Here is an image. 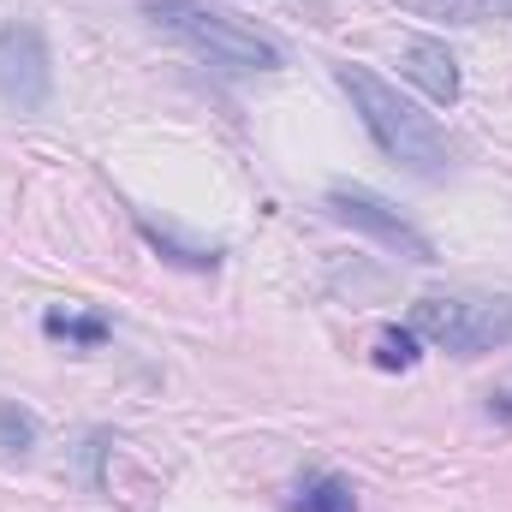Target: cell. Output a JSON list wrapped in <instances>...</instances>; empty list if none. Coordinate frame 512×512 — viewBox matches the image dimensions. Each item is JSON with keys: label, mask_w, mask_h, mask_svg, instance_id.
<instances>
[{"label": "cell", "mask_w": 512, "mask_h": 512, "mask_svg": "<svg viewBox=\"0 0 512 512\" xmlns=\"http://www.w3.org/2000/svg\"><path fill=\"white\" fill-rule=\"evenodd\" d=\"M0 441L24 453V447L36 441V417H30V411H12V405H0Z\"/></svg>", "instance_id": "obj_12"}, {"label": "cell", "mask_w": 512, "mask_h": 512, "mask_svg": "<svg viewBox=\"0 0 512 512\" xmlns=\"http://www.w3.org/2000/svg\"><path fill=\"white\" fill-rule=\"evenodd\" d=\"M48 334H54V340H72V346H102V340H108V322H102V316H66V310H48Z\"/></svg>", "instance_id": "obj_9"}, {"label": "cell", "mask_w": 512, "mask_h": 512, "mask_svg": "<svg viewBox=\"0 0 512 512\" xmlns=\"http://www.w3.org/2000/svg\"><path fill=\"white\" fill-rule=\"evenodd\" d=\"M489 411H495V417H512V382H501L489 393Z\"/></svg>", "instance_id": "obj_13"}, {"label": "cell", "mask_w": 512, "mask_h": 512, "mask_svg": "<svg viewBox=\"0 0 512 512\" xmlns=\"http://www.w3.org/2000/svg\"><path fill=\"white\" fill-rule=\"evenodd\" d=\"M334 78H340V90L352 96L358 120H364V131L376 137V149H382L387 161H399L405 173H423V179L447 173L453 149H447V137L435 131L429 114H417V108H411L393 84H382L370 66H334Z\"/></svg>", "instance_id": "obj_1"}, {"label": "cell", "mask_w": 512, "mask_h": 512, "mask_svg": "<svg viewBox=\"0 0 512 512\" xmlns=\"http://www.w3.org/2000/svg\"><path fill=\"white\" fill-rule=\"evenodd\" d=\"M423 18H447V24H489V18H512V0H399Z\"/></svg>", "instance_id": "obj_7"}, {"label": "cell", "mask_w": 512, "mask_h": 512, "mask_svg": "<svg viewBox=\"0 0 512 512\" xmlns=\"http://www.w3.org/2000/svg\"><path fill=\"white\" fill-rule=\"evenodd\" d=\"M143 12L161 30H173L191 54H203L209 66H227V72H274L280 66V48L256 24L209 6V0H143Z\"/></svg>", "instance_id": "obj_2"}, {"label": "cell", "mask_w": 512, "mask_h": 512, "mask_svg": "<svg viewBox=\"0 0 512 512\" xmlns=\"http://www.w3.org/2000/svg\"><path fill=\"white\" fill-rule=\"evenodd\" d=\"M411 334L441 346V352H459V358H477V352H495L512 340V304L507 298H447V292H429L411 304Z\"/></svg>", "instance_id": "obj_3"}, {"label": "cell", "mask_w": 512, "mask_h": 512, "mask_svg": "<svg viewBox=\"0 0 512 512\" xmlns=\"http://www.w3.org/2000/svg\"><path fill=\"white\" fill-rule=\"evenodd\" d=\"M143 233H149V245H161V251H173V262H185V268H215L221 256L215 251H197V245H179L173 233H161L155 221H143Z\"/></svg>", "instance_id": "obj_11"}, {"label": "cell", "mask_w": 512, "mask_h": 512, "mask_svg": "<svg viewBox=\"0 0 512 512\" xmlns=\"http://www.w3.org/2000/svg\"><path fill=\"white\" fill-rule=\"evenodd\" d=\"M328 209H334L346 227H358V233L382 239L387 251H405L411 262H435L429 239H423V233H417L399 209H387L376 191H364V185H334V191H328Z\"/></svg>", "instance_id": "obj_5"}, {"label": "cell", "mask_w": 512, "mask_h": 512, "mask_svg": "<svg viewBox=\"0 0 512 512\" xmlns=\"http://www.w3.org/2000/svg\"><path fill=\"white\" fill-rule=\"evenodd\" d=\"M292 512H358V495H352L346 477H310V483L298 489Z\"/></svg>", "instance_id": "obj_8"}, {"label": "cell", "mask_w": 512, "mask_h": 512, "mask_svg": "<svg viewBox=\"0 0 512 512\" xmlns=\"http://www.w3.org/2000/svg\"><path fill=\"white\" fill-rule=\"evenodd\" d=\"M417 358H423V352H417V334H411V328H382V334H376V364H382V370H411Z\"/></svg>", "instance_id": "obj_10"}, {"label": "cell", "mask_w": 512, "mask_h": 512, "mask_svg": "<svg viewBox=\"0 0 512 512\" xmlns=\"http://www.w3.org/2000/svg\"><path fill=\"white\" fill-rule=\"evenodd\" d=\"M399 72H405L429 102H441V108L459 102V60L447 54V42H435V36H411V42L399 48Z\"/></svg>", "instance_id": "obj_6"}, {"label": "cell", "mask_w": 512, "mask_h": 512, "mask_svg": "<svg viewBox=\"0 0 512 512\" xmlns=\"http://www.w3.org/2000/svg\"><path fill=\"white\" fill-rule=\"evenodd\" d=\"M0 96L18 114L48 108V96H54V60H48V42H42L36 24H6L0 30Z\"/></svg>", "instance_id": "obj_4"}]
</instances>
